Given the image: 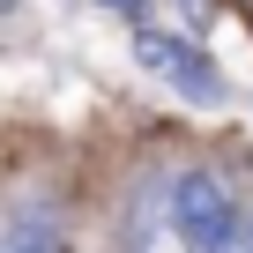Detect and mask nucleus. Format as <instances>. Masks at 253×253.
Here are the masks:
<instances>
[{"label":"nucleus","instance_id":"1","mask_svg":"<svg viewBox=\"0 0 253 253\" xmlns=\"http://www.w3.org/2000/svg\"><path fill=\"white\" fill-rule=\"evenodd\" d=\"M157 216H164V231H171L186 253H209V246L231 231V216H238V194H231L216 171H179Z\"/></svg>","mask_w":253,"mask_h":253},{"label":"nucleus","instance_id":"2","mask_svg":"<svg viewBox=\"0 0 253 253\" xmlns=\"http://www.w3.org/2000/svg\"><path fill=\"white\" fill-rule=\"evenodd\" d=\"M134 60H142L157 82H171L186 104H223V75H216V60L201 52V38H179V30L149 23V30H134Z\"/></svg>","mask_w":253,"mask_h":253},{"label":"nucleus","instance_id":"3","mask_svg":"<svg viewBox=\"0 0 253 253\" xmlns=\"http://www.w3.org/2000/svg\"><path fill=\"white\" fill-rule=\"evenodd\" d=\"M0 253H60V216H52L45 201L15 209L8 223H0Z\"/></svg>","mask_w":253,"mask_h":253},{"label":"nucleus","instance_id":"4","mask_svg":"<svg viewBox=\"0 0 253 253\" xmlns=\"http://www.w3.org/2000/svg\"><path fill=\"white\" fill-rule=\"evenodd\" d=\"M104 8H112V15H126V23H134V30H149V23H157V15H149L157 0H104Z\"/></svg>","mask_w":253,"mask_h":253}]
</instances>
